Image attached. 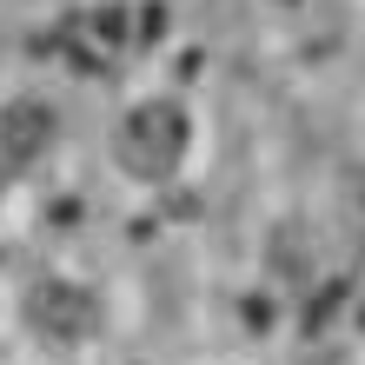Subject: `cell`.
Instances as JSON below:
<instances>
[{"label": "cell", "instance_id": "6da1fadb", "mask_svg": "<svg viewBox=\"0 0 365 365\" xmlns=\"http://www.w3.org/2000/svg\"><path fill=\"white\" fill-rule=\"evenodd\" d=\"M180 146H186V120H180V106H166V100L126 113V126H120V160L133 166L140 180L173 173V166H180Z\"/></svg>", "mask_w": 365, "mask_h": 365}, {"label": "cell", "instance_id": "7a4b0ae2", "mask_svg": "<svg viewBox=\"0 0 365 365\" xmlns=\"http://www.w3.org/2000/svg\"><path fill=\"white\" fill-rule=\"evenodd\" d=\"M27 326H40L47 339H80L93 326V306L73 286H40V292H27Z\"/></svg>", "mask_w": 365, "mask_h": 365}, {"label": "cell", "instance_id": "3957f363", "mask_svg": "<svg viewBox=\"0 0 365 365\" xmlns=\"http://www.w3.org/2000/svg\"><path fill=\"white\" fill-rule=\"evenodd\" d=\"M47 133H53V113H47V106H14V113L0 120V146H7V153H40Z\"/></svg>", "mask_w": 365, "mask_h": 365}]
</instances>
